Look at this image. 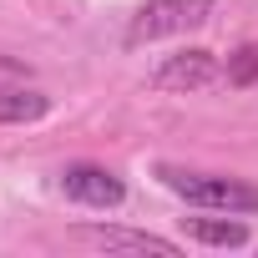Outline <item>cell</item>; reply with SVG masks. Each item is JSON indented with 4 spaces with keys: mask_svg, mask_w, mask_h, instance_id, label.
Instances as JSON below:
<instances>
[{
    "mask_svg": "<svg viewBox=\"0 0 258 258\" xmlns=\"http://www.w3.org/2000/svg\"><path fill=\"white\" fill-rule=\"evenodd\" d=\"M157 177L192 208L208 213H258V187L243 177H218V172H182V167H157Z\"/></svg>",
    "mask_w": 258,
    "mask_h": 258,
    "instance_id": "obj_1",
    "label": "cell"
},
{
    "mask_svg": "<svg viewBox=\"0 0 258 258\" xmlns=\"http://www.w3.org/2000/svg\"><path fill=\"white\" fill-rule=\"evenodd\" d=\"M86 238H91V243H101V248H126V253H162V258H172V253H177V243H172V238H157V233H126V228H86Z\"/></svg>",
    "mask_w": 258,
    "mask_h": 258,
    "instance_id": "obj_6",
    "label": "cell"
},
{
    "mask_svg": "<svg viewBox=\"0 0 258 258\" xmlns=\"http://www.w3.org/2000/svg\"><path fill=\"white\" fill-rule=\"evenodd\" d=\"M213 81H223V66H218L213 51H177V56H167L152 71V86L157 91H203Z\"/></svg>",
    "mask_w": 258,
    "mask_h": 258,
    "instance_id": "obj_4",
    "label": "cell"
},
{
    "mask_svg": "<svg viewBox=\"0 0 258 258\" xmlns=\"http://www.w3.org/2000/svg\"><path fill=\"white\" fill-rule=\"evenodd\" d=\"M187 238L208 243V248H243L248 243V228L243 223H228V218H182Z\"/></svg>",
    "mask_w": 258,
    "mask_h": 258,
    "instance_id": "obj_7",
    "label": "cell"
},
{
    "mask_svg": "<svg viewBox=\"0 0 258 258\" xmlns=\"http://www.w3.org/2000/svg\"><path fill=\"white\" fill-rule=\"evenodd\" d=\"M46 111H51V96L46 91L0 86V126H26V121H41Z\"/></svg>",
    "mask_w": 258,
    "mask_h": 258,
    "instance_id": "obj_5",
    "label": "cell"
},
{
    "mask_svg": "<svg viewBox=\"0 0 258 258\" xmlns=\"http://www.w3.org/2000/svg\"><path fill=\"white\" fill-rule=\"evenodd\" d=\"M223 81H228V86H253V81H258V41H248L238 56H228Z\"/></svg>",
    "mask_w": 258,
    "mask_h": 258,
    "instance_id": "obj_8",
    "label": "cell"
},
{
    "mask_svg": "<svg viewBox=\"0 0 258 258\" xmlns=\"http://www.w3.org/2000/svg\"><path fill=\"white\" fill-rule=\"evenodd\" d=\"M213 11H218V0H142L132 26H126V46H152V41L198 31L213 21Z\"/></svg>",
    "mask_w": 258,
    "mask_h": 258,
    "instance_id": "obj_2",
    "label": "cell"
},
{
    "mask_svg": "<svg viewBox=\"0 0 258 258\" xmlns=\"http://www.w3.org/2000/svg\"><path fill=\"white\" fill-rule=\"evenodd\" d=\"M61 192H66L71 203H81V208H121V203H126L121 177L106 172V167H96V162H71V167L61 172Z\"/></svg>",
    "mask_w": 258,
    "mask_h": 258,
    "instance_id": "obj_3",
    "label": "cell"
}]
</instances>
